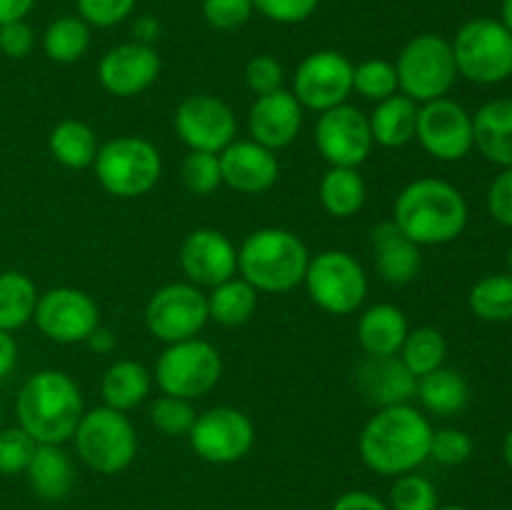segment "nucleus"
Masks as SVG:
<instances>
[{"mask_svg": "<svg viewBox=\"0 0 512 510\" xmlns=\"http://www.w3.org/2000/svg\"><path fill=\"white\" fill-rule=\"evenodd\" d=\"M430 440L433 425L423 410L410 403L388 405L375 410L363 425L358 450L373 473L398 478L418 470L430 458Z\"/></svg>", "mask_w": 512, "mask_h": 510, "instance_id": "f257e3e1", "label": "nucleus"}, {"mask_svg": "<svg viewBox=\"0 0 512 510\" xmlns=\"http://www.w3.org/2000/svg\"><path fill=\"white\" fill-rule=\"evenodd\" d=\"M390 220L420 248L448 245L468 225V203L448 180L418 178L400 190Z\"/></svg>", "mask_w": 512, "mask_h": 510, "instance_id": "f03ea898", "label": "nucleus"}, {"mask_svg": "<svg viewBox=\"0 0 512 510\" xmlns=\"http://www.w3.org/2000/svg\"><path fill=\"white\" fill-rule=\"evenodd\" d=\"M85 413L78 383L63 370H38L15 398L18 425L38 445H63L73 440Z\"/></svg>", "mask_w": 512, "mask_h": 510, "instance_id": "7ed1b4c3", "label": "nucleus"}, {"mask_svg": "<svg viewBox=\"0 0 512 510\" xmlns=\"http://www.w3.org/2000/svg\"><path fill=\"white\" fill-rule=\"evenodd\" d=\"M308 263V245L285 228L255 230L238 248V275L258 293H290L303 285Z\"/></svg>", "mask_w": 512, "mask_h": 510, "instance_id": "20e7f679", "label": "nucleus"}, {"mask_svg": "<svg viewBox=\"0 0 512 510\" xmlns=\"http://www.w3.org/2000/svg\"><path fill=\"white\" fill-rule=\"evenodd\" d=\"M93 170L100 188L113 198H143L163 175V155L148 138L118 135L100 145Z\"/></svg>", "mask_w": 512, "mask_h": 510, "instance_id": "39448f33", "label": "nucleus"}, {"mask_svg": "<svg viewBox=\"0 0 512 510\" xmlns=\"http://www.w3.org/2000/svg\"><path fill=\"white\" fill-rule=\"evenodd\" d=\"M75 453L100 475H118L133 465L138 455V433L128 413L98 405L85 410L73 435Z\"/></svg>", "mask_w": 512, "mask_h": 510, "instance_id": "423d86ee", "label": "nucleus"}, {"mask_svg": "<svg viewBox=\"0 0 512 510\" xmlns=\"http://www.w3.org/2000/svg\"><path fill=\"white\" fill-rule=\"evenodd\" d=\"M400 93L418 105L445 98L458 78L453 45L438 33L410 38L395 60Z\"/></svg>", "mask_w": 512, "mask_h": 510, "instance_id": "0eeeda50", "label": "nucleus"}, {"mask_svg": "<svg viewBox=\"0 0 512 510\" xmlns=\"http://www.w3.org/2000/svg\"><path fill=\"white\" fill-rule=\"evenodd\" d=\"M223 378V358L213 343L203 338L165 345L155 360L153 380L163 395L198 400Z\"/></svg>", "mask_w": 512, "mask_h": 510, "instance_id": "6e6552de", "label": "nucleus"}, {"mask_svg": "<svg viewBox=\"0 0 512 510\" xmlns=\"http://www.w3.org/2000/svg\"><path fill=\"white\" fill-rule=\"evenodd\" d=\"M458 75L470 83L495 85L512 75V33L500 20L475 18L460 25L453 43Z\"/></svg>", "mask_w": 512, "mask_h": 510, "instance_id": "1a4fd4ad", "label": "nucleus"}, {"mask_svg": "<svg viewBox=\"0 0 512 510\" xmlns=\"http://www.w3.org/2000/svg\"><path fill=\"white\" fill-rule=\"evenodd\" d=\"M303 285L310 300L330 315L355 313L365 303L370 288L368 273L360 260L345 250H323L310 255Z\"/></svg>", "mask_w": 512, "mask_h": 510, "instance_id": "9d476101", "label": "nucleus"}, {"mask_svg": "<svg viewBox=\"0 0 512 510\" xmlns=\"http://www.w3.org/2000/svg\"><path fill=\"white\" fill-rule=\"evenodd\" d=\"M208 320V298L193 283L163 285L145 305V328L165 345L198 338Z\"/></svg>", "mask_w": 512, "mask_h": 510, "instance_id": "9b49d317", "label": "nucleus"}, {"mask_svg": "<svg viewBox=\"0 0 512 510\" xmlns=\"http://www.w3.org/2000/svg\"><path fill=\"white\" fill-rule=\"evenodd\" d=\"M190 448L198 458L213 465H230L243 460L255 445V425L248 413L233 405H215L198 413L188 433Z\"/></svg>", "mask_w": 512, "mask_h": 510, "instance_id": "f8f14e48", "label": "nucleus"}, {"mask_svg": "<svg viewBox=\"0 0 512 510\" xmlns=\"http://www.w3.org/2000/svg\"><path fill=\"white\" fill-rule=\"evenodd\" d=\"M353 68L348 55L338 50H315L295 70L293 95L305 110L318 115L338 108L353 95Z\"/></svg>", "mask_w": 512, "mask_h": 510, "instance_id": "ddd939ff", "label": "nucleus"}, {"mask_svg": "<svg viewBox=\"0 0 512 510\" xmlns=\"http://www.w3.org/2000/svg\"><path fill=\"white\" fill-rule=\"evenodd\" d=\"M315 148L330 168H360L375 148L368 115L350 103L320 113Z\"/></svg>", "mask_w": 512, "mask_h": 510, "instance_id": "4468645a", "label": "nucleus"}, {"mask_svg": "<svg viewBox=\"0 0 512 510\" xmlns=\"http://www.w3.org/2000/svg\"><path fill=\"white\" fill-rule=\"evenodd\" d=\"M415 140L430 158L443 160V163H458L475 148L473 115L460 103L450 100L448 95L423 103L418 110Z\"/></svg>", "mask_w": 512, "mask_h": 510, "instance_id": "2eb2a0df", "label": "nucleus"}, {"mask_svg": "<svg viewBox=\"0 0 512 510\" xmlns=\"http://www.w3.org/2000/svg\"><path fill=\"white\" fill-rule=\"evenodd\" d=\"M173 128L190 150L223 153L238 135V118L223 98L198 93L180 100L173 115Z\"/></svg>", "mask_w": 512, "mask_h": 510, "instance_id": "dca6fc26", "label": "nucleus"}, {"mask_svg": "<svg viewBox=\"0 0 512 510\" xmlns=\"http://www.w3.org/2000/svg\"><path fill=\"white\" fill-rule=\"evenodd\" d=\"M35 325L48 340L60 345L85 343L100 325L98 303L80 288H50L40 293L33 315Z\"/></svg>", "mask_w": 512, "mask_h": 510, "instance_id": "f3484780", "label": "nucleus"}, {"mask_svg": "<svg viewBox=\"0 0 512 510\" xmlns=\"http://www.w3.org/2000/svg\"><path fill=\"white\" fill-rule=\"evenodd\" d=\"M180 268L188 283L198 288H215L238 275V248L225 233L215 228H198L185 235L180 245Z\"/></svg>", "mask_w": 512, "mask_h": 510, "instance_id": "a211bd4d", "label": "nucleus"}, {"mask_svg": "<svg viewBox=\"0 0 512 510\" xmlns=\"http://www.w3.org/2000/svg\"><path fill=\"white\" fill-rule=\"evenodd\" d=\"M160 75V55L153 45L120 43L98 63V80L115 98H135L145 93Z\"/></svg>", "mask_w": 512, "mask_h": 510, "instance_id": "6ab92c4d", "label": "nucleus"}, {"mask_svg": "<svg viewBox=\"0 0 512 510\" xmlns=\"http://www.w3.org/2000/svg\"><path fill=\"white\" fill-rule=\"evenodd\" d=\"M303 118L305 108L298 103L293 90L280 88L275 93L258 95L248 113L250 140L278 153L298 138Z\"/></svg>", "mask_w": 512, "mask_h": 510, "instance_id": "aec40b11", "label": "nucleus"}, {"mask_svg": "<svg viewBox=\"0 0 512 510\" xmlns=\"http://www.w3.org/2000/svg\"><path fill=\"white\" fill-rule=\"evenodd\" d=\"M220 155L223 185L240 195L268 193L280 175V163L275 150L263 148L255 140L235 138Z\"/></svg>", "mask_w": 512, "mask_h": 510, "instance_id": "412c9836", "label": "nucleus"}, {"mask_svg": "<svg viewBox=\"0 0 512 510\" xmlns=\"http://www.w3.org/2000/svg\"><path fill=\"white\" fill-rule=\"evenodd\" d=\"M375 270L390 285H408L423 268L420 245H415L393 220H383L370 233Z\"/></svg>", "mask_w": 512, "mask_h": 510, "instance_id": "4be33fe9", "label": "nucleus"}, {"mask_svg": "<svg viewBox=\"0 0 512 510\" xmlns=\"http://www.w3.org/2000/svg\"><path fill=\"white\" fill-rule=\"evenodd\" d=\"M358 388L365 395V400L378 408L388 405H403L415 398L418 378L405 368L398 355L388 358H370L358 368Z\"/></svg>", "mask_w": 512, "mask_h": 510, "instance_id": "5701e85b", "label": "nucleus"}, {"mask_svg": "<svg viewBox=\"0 0 512 510\" xmlns=\"http://www.w3.org/2000/svg\"><path fill=\"white\" fill-rule=\"evenodd\" d=\"M410 333L403 308L393 303H375L358 318V343L370 358L398 355Z\"/></svg>", "mask_w": 512, "mask_h": 510, "instance_id": "b1692460", "label": "nucleus"}, {"mask_svg": "<svg viewBox=\"0 0 512 510\" xmlns=\"http://www.w3.org/2000/svg\"><path fill=\"white\" fill-rule=\"evenodd\" d=\"M473 145L485 160L512 168V100L498 98L473 115Z\"/></svg>", "mask_w": 512, "mask_h": 510, "instance_id": "393cba45", "label": "nucleus"}, {"mask_svg": "<svg viewBox=\"0 0 512 510\" xmlns=\"http://www.w3.org/2000/svg\"><path fill=\"white\" fill-rule=\"evenodd\" d=\"M418 110L420 105L403 93H395L375 103L373 113L368 115L373 143L388 150L405 148L410 140H415Z\"/></svg>", "mask_w": 512, "mask_h": 510, "instance_id": "a878e982", "label": "nucleus"}, {"mask_svg": "<svg viewBox=\"0 0 512 510\" xmlns=\"http://www.w3.org/2000/svg\"><path fill=\"white\" fill-rule=\"evenodd\" d=\"M150 390H153V373L138 360H115L100 380L103 405L120 410V413H130L143 405Z\"/></svg>", "mask_w": 512, "mask_h": 510, "instance_id": "bb28decb", "label": "nucleus"}, {"mask_svg": "<svg viewBox=\"0 0 512 510\" xmlns=\"http://www.w3.org/2000/svg\"><path fill=\"white\" fill-rule=\"evenodd\" d=\"M30 488L43 500H63L73 490L75 468L63 445H38L25 468Z\"/></svg>", "mask_w": 512, "mask_h": 510, "instance_id": "cd10ccee", "label": "nucleus"}, {"mask_svg": "<svg viewBox=\"0 0 512 510\" xmlns=\"http://www.w3.org/2000/svg\"><path fill=\"white\" fill-rule=\"evenodd\" d=\"M415 395H418L425 413L438 415V418H450V415H458L468 405L470 388L463 373L443 365V368L418 378Z\"/></svg>", "mask_w": 512, "mask_h": 510, "instance_id": "c85d7f7f", "label": "nucleus"}, {"mask_svg": "<svg viewBox=\"0 0 512 510\" xmlns=\"http://www.w3.org/2000/svg\"><path fill=\"white\" fill-rule=\"evenodd\" d=\"M50 155L58 160L63 168L85 170L93 168V160L98 155V135L88 123L75 118H65L50 130L48 135Z\"/></svg>", "mask_w": 512, "mask_h": 510, "instance_id": "c756f323", "label": "nucleus"}, {"mask_svg": "<svg viewBox=\"0 0 512 510\" xmlns=\"http://www.w3.org/2000/svg\"><path fill=\"white\" fill-rule=\"evenodd\" d=\"M205 298H208L210 320L225 325V328L245 325L255 315V308H258V290L240 275H233V278L210 288Z\"/></svg>", "mask_w": 512, "mask_h": 510, "instance_id": "7c9ffc66", "label": "nucleus"}, {"mask_svg": "<svg viewBox=\"0 0 512 510\" xmlns=\"http://www.w3.org/2000/svg\"><path fill=\"white\" fill-rule=\"evenodd\" d=\"M320 205L333 218H353L368 200V183L358 168H328L320 180Z\"/></svg>", "mask_w": 512, "mask_h": 510, "instance_id": "2f4dec72", "label": "nucleus"}, {"mask_svg": "<svg viewBox=\"0 0 512 510\" xmlns=\"http://www.w3.org/2000/svg\"><path fill=\"white\" fill-rule=\"evenodd\" d=\"M38 288L30 275L20 270H5L0 273V330L25 328L33 320L35 305H38Z\"/></svg>", "mask_w": 512, "mask_h": 510, "instance_id": "473e14b6", "label": "nucleus"}, {"mask_svg": "<svg viewBox=\"0 0 512 510\" xmlns=\"http://www.w3.org/2000/svg\"><path fill=\"white\" fill-rule=\"evenodd\" d=\"M398 358L403 360L405 368L415 378H423V375L433 373V370L445 365V358H448V340H445V335L438 328L420 325V328L410 330L405 335V343L400 348Z\"/></svg>", "mask_w": 512, "mask_h": 510, "instance_id": "72a5a7b5", "label": "nucleus"}, {"mask_svg": "<svg viewBox=\"0 0 512 510\" xmlns=\"http://www.w3.org/2000/svg\"><path fill=\"white\" fill-rule=\"evenodd\" d=\"M90 45V25L80 15L55 18L43 33V50L53 63H78Z\"/></svg>", "mask_w": 512, "mask_h": 510, "instance_id": "f704fd0d", "label": "nucleus"}, {"mask_svg": "<svg viewBox=\"0 0 512 510\" xmlns=\"http://www.w3.org/2000/svg\"><path fill=\"white\" fill-rule=\"evenodd\" d=\"M468 305L475 318L485 323H508L512 320V275H485L470 288Z\"/></svg>", "mask_w": 512, "mask_h": 510, "instance_id": "c9c22d12", "label": "nucleus"}, {"mask_svg": "<svg viewBox=\"0 0 512 510\" xmlns=\"http://www.w3.org/2000/svg\"><path fill=\"white\" fill-rule=\"evenodd\" d=\"M353 93H358L360 98L370 100V103H380V100L400 93L395 63H390V60L385 58H368L363 60V63L355 65Z\"/></svg>", "mask_w": 512, "mask_h": 510, "instance_id": "e433bc0d", "label": "nucleus"}, {"mask_svg": "<svg viewBox=\"0 0 512 510\" xmlns=\"http://www.w3.org/2000/svg\"><path fill=\"white\" fill-rule=\"evenodd\" d=\"M148 415L150 423L163 435H170V438H183V435H188L195 418H198V413L193 408V400L175 398V395H160V398H155Z\"/></svg>", "mask_w": 512, "mask_h": 510, "instance_id": "4c0bfd02", "label": "nucleus"}, {"mask_svg": "<svg viewBox=\"0 0 512 510\" xmlns=\"http://www.w3.org/2000/svg\"><path fill=\"white\" fill-rule=\"evenodd\" d=\"M390 510H438V490L425 475L405 473L398 475L390 488L388 498Z\"/></svg>", "mask_w": 512, "mask_h": 510, "instance_id": "58836bf2", "label": "nucleus"}, {"mask_svg": "<svg viewBox=\"0 0 512 510\" xmlns=\"http://www.w3.org/2000/svg\"><path fill=\"white\" fill-rule=\"evenodd\" d=\"M180 178H183V185L193 195H213L223 185L220 155L190 150L185 155L183 165H180Z\"/></svg>", "mask_w": 512, "mask_h": 510, "instance_id": "ea45409f", "label": "nucleus"}, {"mask_svg": "<svg viewBox=\"0 0 512 510\" xmlns=\"http://www.w3.org/2000/svg\"><path fill=\"white\" fill-rule=\"evenodd\" d=\"M35 443L20 425L0 428V475H20L33 458Z\"/></svg>", "mask_w": 512, "mask_h": 510, "instance_id": "a19ab883", "label": "nucleus"}, {"mask_svg": "<svg viewBox=\"0 0 512 510\" xmlns=\"http://www.w3.org/2000/svg\"><path fill=\"white\" fill-rule=\"evenodd\" d=\"M473 455V440L465 430L458 428H440L433 430V440H430V458L435 463L445 465V468H455V465L468 463Z\"/></svg>", "mask_w": 512, "mask_h": 510, "instance_id": "79ce46f5", "label": "nucleus"}, {"mask_svg": "<svg viewBox=\"0 0 512 510\" xmlns=\"http://www.w3.org/2000/svg\"><path fill=\"white\" fill-rule=\"evenodd\" d=\"M138 0H75L78 15L90 28H113L133 15Z\"/></svg>", "mask_w": 512, "mask_h": 510, "instance_id": "37998d69", "label": "nucleus"}, {"mask_svg": "<svg viewBox=\"0 0 512 510\" xmlns=\"http://www.w3.org/2000/svg\"><path fill=\"white\" fill-rule=\"evenodd\" d=\"M283 80L285 70L280 60H275L273 55H255L245 65V85H248L250 93H255V98L280 90L283 88Z\"/></svg>", "mask_w": 512, "mask_h": 510, "instance_id": "c03bdc74", "label": "nucleus"}, {"mask_svg": "<svg viewBox=\"0 0 512 510\" xmlns=\"http://www.w3.org/2000/svg\"><path fill=\"white\" fill-rule=\"evenodd\" d=\"M253 10V0H203V18L215 30L243 28Z\"/></svg>", "mask_w": 512, "mask_h": 510, "instance_id": "a18cd8bd", "label": "nucleus"}, {"mask_svg": "<svg viewBox=\"0 0 512 510\" xmlns=\"http://www.w3.org/2000/svg\"><path fill=\"white\" fill-rule=\"evenodd\" d=\"M320 0H253V8L273 23L298 25L315 15Z\"/></svg>", "mask_w": 512, "mask_h": 510, "instance_id": "49530a36", "label": "nucleus"}, {"mask_svg": "<svg viewBox=\"0 0 512 510\" xmlns=\"http://www.w3.org/2000/svg\"><path fill=\"white\" fill-rule=\"evenodd\" d=\"M488 210L495 223L512 228V168H503V173L495 175L490 183Z\"/></svg>", "mask_w": 512, "mask_h": 510, "instance_id": "de8ad7c7", "label": "nucleus"}, {"mask_svg": "<svg viewBox=\"0 0 512 510\" xmlns=\"http://www.w3.org/2000/svg\"><path fill=\"white\" fill-rule=\"evenodd\" d=\"M35 45V33L25 20H13V23L0 25V55L20 60L30 55Z\"/></svg>", "mask_w": 512, "mask_h": 510, "instance_id": "09e8293b", "label": "nucleus"}, {"mask_svg": "<svg viewBox=\"0 0 512 510\" xmlns=\"http://www.w3.org/2000/svg\"><path fill=\"white\" fill-rule=\"evenodd\" d=\"M330 510H390L388 503L378 498V495L368 493V490H348L340 495Z\"/></svg>", "mask_w": 512, "mask_h": 510, "instance_id": "8fccbe9b", "label": "nucleus"}, {"mask_svg": "<svg viewBox=\"0 0 512 510\" xmlns=\"http://www.w3.org/2000/svg\"><path fill=\"white\" fill-rule=\"evenodd\" d=\"M15 363H18V343H15L13 333L0 330V380L13 373Z\"/></svg>", "mask_w": 512, "mask_h": 510, "instance_id": "3c124183", "label": "nucleus"}, {"mask_svg": "<svg viewBox=\"0 0 512 510\" xmlns=\"http://www.w3.org/2000/svg\"><path fill=\"white\" fill-rule=\"evenodd\" d=\"M85 345H88L90 350H95V353L108 355V353H113L115 348H118V338H115V333L110 328H105V325H98V328H95L93 333L88 335Z\"/></svg>", "mask_w": 512, "mask_h": 510, "instance_id": "603ef678", "label": "nucleus"}, {"mask_svg": "<svg viewBox=\"0 0 512 510\" xmlns=\"http://www.w3.org/2000/svg\"><path fill=\"white\" fill-rule=\"evenodd\" d=\"M133 35H135V43L153 45L155 40L160 38V23L153 18V15H140L133 25Z\"/></svg>", "mask_w": 512, "mask_h": 510, "instance_id": "864d4df0", "label": "nucleus"}, {"mask_svg": "<svg viewBox=\"0 0 512 510\" xmlns=\"http://www.w3.org/2000/svg\"><path fill=\"white\" fill-rule=\"evenodd\" d=\"M35 0H0V25L25 20V15L33 10Z\"/></svg>", "mask_w": 512, "mask_h": 510, "instance_id": "5fc2aeb1", "label": "nucleus"}, {"mask_svg": "<svg viewBox=\"0 0 512 510\" xmlns=\"http://www.w3.org/2000/svg\"><path fill=\"white\" fill-rule=\"evenodd\" d=\"M500 23L512 33V0H503V5H500Z\"/></svg>", "mask_w": 512, "mask_h": 510, "instance_id": "6e6d98bb", "label": "nucleus"}, {"mask_svg": "<svg viewBox=\"0 0 512 510\" xmlns=\"http://www.w3.org/2000/svg\"><path fill=\"white\" fill-rule=\"evenodd\" d=\"M503 458H505V463H508L510 468H512V428H510V433L505 435V440H503Z\"/></svg>", "mask_w": 512, "mask_h": 510, "instance_id": "4d7b16f0", "label": "nucleus"}, {"mask_svg": "<svg viewBox=\"0 0 512 510\" xmlns=\"http://www.w3.org/2000/svg\"><path fill=\"white\" fill-rule=\"evenodd\" d=\"M438 510H468V508H465V505H443V508Z\"/></svg>", "mask_w": 512, "mask_h": 510, "instance_id": "13d9d810", "label": "nucleus"}, {"mask_svg": "<svg viewBox=\"0 0 512 510\" xmlns=\"http://www.w3.org/2000/svg\"><path fill=\"white\" fill-rule=\"evenodd\" d=\"M508 263H510V275H512V245H510V255H508Z\"/></svg>", "mask_w": 512, "mask_h": 510, "instance_id": "bf43d9fd", "label": "nucleus"}, {"mask_svg": "<svg viewBox=\"0 0 512 510\" xmlns=\"http://www.w3.org/2000/svg\"><path fill=\"white\" fill-rule=\"evenodd\" d=\"M0 428H3V403H0Z\"/></svg>", "mask_w": 512, "mask_h": 510, "instance_id": "052dcab7", "label": "nucleus"}]
</instances>
